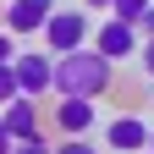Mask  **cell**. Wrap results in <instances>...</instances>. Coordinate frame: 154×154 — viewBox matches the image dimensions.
Wrapping results in <instances>:
<instances>
[{
    "label": "cell",
    "instance_id": "cell-18",
    "mask_svg": "<svg viewBox=\"0 0 154 154\" xmlns=\"http://www.w3.org/2000/svg\"><path fill=\"white\" fill-rule=\"evenodd\" d=\"M149 154H154V138H149Z\"/></svg>",
    "mask_w": 154,
    "mask_h": 154
},
{
    "label": "cell",
    "instance_id": "cell-5",
    "mask_svg": "<svg viewBox=\"0 0 154 154\" xmlns=\"http://www.w3.org/2000/svg\"><path fill=\"white\" fill-rule=\"evenodd\" d=\"M94 50L110 55V61H132L143 50V33L132 22H121V17H105V22H94Z\"/></svg>",
    "mask_w": 154,
    "mask_h": 154
},
{
    "label": "cell",
    "instance_id": "cell-4",
    "mask_svg": "<svg viewBox=\"0 0 154 154\" xmlns=\"http://www.w3.org/2000/svg\"><path fill=\"white\" fill-rule=\"evenodd\" d=\"M17 83H22L28 99H44V94H55V55L50 50H17Z\"/></svg>",
    "mask_w": 154,
    "mask_h": 154
},
{
    "label": "cell",
    "instance_id": "cell-10",
    "mask_svg": "<svg viewBox=\"0 0 154 154\" xmlns=\"http://www.w3.org/2000/svg\"><path fill=\"white\" fill-rule=\"evenodd\" d=\"M11 99H22V83H17V66H0V110Z\"/></svg>",
    "mask_w": 154,
    "mask_h": 154
},
{
    "label": "cell",
    "instance_id": "cell-14",
    "mask_svg": "<svg viewBox=\"0 0 154 154\" xmlns=\"http://www.w3.org/2000/svg\"><path fill=\"white\" fill-rule=\"evenodd\" d=\"M138 61H143V77H154V38H143V50H138Z\"/></svg>",
    "mask_w": 154,
    "mask_h": 154
},
{
    "label": "cell",
    "instance_id": "cell-7",
    "mask_svg": "<svg viewBox=\"0 0 154 154\" xmlns=\"http://www.w3.org/2000/svg\"><path fill=\"white\" fill-rule=\"evenodd\" d=\"M94 121H99V105H94V99H55V132L83 138Z\"/></svg>",
    "mask_w": 154,
    "mask_h": 154
},
{
    "label": "cell",
    "instance_id": "cell-2",
    "mask_svg": "<svg viewBox=\"0 0 154 154\" xmlns=\"http://www.w3.org/2000/svg\"><path fill=\"white\" fill-rule=\"evenodd\" d=\"M94 44V17L88 6H61L44 28V50L50 55H72V50H88Z\"/></svg>",
    "mask_w": 154,
    "mask_h": 154
},
{
    "label": "cell",
    "instance_id": "cell-3",
    "mask_svg": "<svg viewBox=\"0 0 154 154\" xmlns=\"http://www.w3.org/2000/svg\"><path fill=\"white\" fill-rule=\"evenodd\" d=\"M55 11H61V0H6L0 28H6L11 38H28V33H44Z\"/></svg>",
    "mask_w": 154,
    "mask_h": 154
},
{
    "label": "cell",
    "instance_id": "cell-8",
    "mask_svg": "<svg viewBox=\"0 0 154 154\" xmlns=\"http://www.w3.org/2000/svg\"><path fill=\"white\" fill-rule=\"evenodd\" d=\"M0 121L11 127V138H17V143L44 138V127H38V99H28V94H22V99H11L6 110H0Z\"/></svg>",
    "mask_w": 154,
    "mask_h": 154
},
{
    "label": "cell",
    "instance_id": "cell-12",
    "mask_svg": "<svg viewBox=\"0 0 154 154\" xmlns=\"http://www.w3.org/2000/svg\"><path fill=\"white\" fill-rule=\"evenodd\" d=\"M17 154H55L50 138H33V143H17Z\"/></svg>",
    "mask_w": 154,
    "mask_h": 154
},
{
    "label": "cell",
    "instance_id": "cell-1",
    "mask_svg": "<svg viewBox=\"0 0 154 154\" xmlns=\"http://www.w3.org/2000/svg\"><path fill=\"white\" fill-rule=\"evenodd\" d=\"M116 83V61L99 50H72V55H55V94L61 99H99Z\"/></svg>",
    "mask_w": 154,
    "mask_h": 154
},
{
    "label": "cell",
    "instance_id": "cell-9",
    "mask_svg": "<svg viewBox=\"0 0 154 154\" xmlns=\"http://www.w3.org/2000/svg\"><path fill=\"white\" fill-rule=\"evenodd\" d=\"M149 6H154V0H116V6H110V17H121V22H132V28H138Z\"/></svg>",
    "mask_w": 154,
    "mask_h": 154
},
{
    "label": "cell",
    "instance_id": "cell-15",
    "mask_svg": "<svg viewBox=\"0 0 154 154\" xmlns=\"http://www.w3.org/2000/svg\"><path fill=\"white\" fill-rule=\"evenodd\" d=\"M0 154H17V138H11V127L0 121Z\"/></svg>",
    "mask_w": 154,
    "mask_h": 154
},
{
    "label": "cell",
    "instance_id": "cell-6",
    "mask_svg": "<svg viewBox=\"0 0 154 154\" xmlns=\"http://www.w3.org/2000/svg\"><path fill=\"white\" fill-rule=\"evenodd\" d=\"M149 138H154V127L143 116H116V121H105V132H99V143L110 154H138V149H149Z\"/></svg>",
    "mask_w": 154,
    "mask_h": 154
},
{
    "label": "cell",
    "instance_id": "cell-11",
    "mask_svg": "<svg viewBox=\"0 0 154 154\" xmlns=\"http://www.w3.org/2000/svg\"><path fill=\"white\" fill-rule=\"evenodd\" d=\"M55 154H105L99 143H83V138H66V143H55Z\"/></svg>",
    "mask_w": 154,
    "mask_h": 154
},
{
    "label": "cell",
    "instance_id": "cell-19",
    "mask_svg": "<svg viewBox=\"0 0 154 154\" xmlns=\"http://www.w3.org/2000/svg\"><path fill=\"white\" fill-rule=\"evenodd\" d=\"M138 154H149V149H138Z\"/></svg>",
    "mask_w": 154,
    "mask_h": 154
},
{
    "label": "cell",
    "instance_id": "cell-13",
    "mask_svg": "<svg viewBox=\"0 0 154 154\" xmlns=\"http://www.w3.org/2000/svg\"><path fill=\"white\" fill-rule=\"evenodd\" d=\"M11 61H17V44H11V33L0 28V66H11Z\"/></svg>",
    "mask_w": 154,
    "mask_h": 154
},
{
    "label": "cell",
    "instance_id": "cell-17",
    "mask_svg": "<svg viewBox=\"0 0 154 154\" xmlns=\"http://www.w3.org/2000/svg\"><path fill=\"white\" fill-rule=\"evenodd\" d=\"M83 6H99V11H110V6H116V0H83Z\"/></svg>",
    "mask_w": 154,
    "mask_h": 154
},
{
    "label": "cell",
    "instance_id": "cell-16",
    "mask_svg": "<svg viewBox=\"0 0 154 154\" xmlns=\"http://www.w3.org/2000/svg\"><path fill=\"white\" fill-rule=\"evenodd\" d=\"M138 33H143V38H154V6L143 11V22H138Z\"/></svg>",
    "mask_w": 154,
    "mask_h": 154
}]
</instances>
